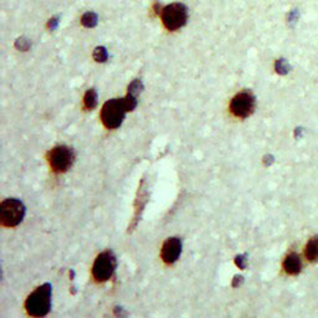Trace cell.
I'll list each match as a JSON object with an SVG mask.
<instances>
[{
	"instance_id": "obj_21",
	"label": "cell",
	"mask_w": 318,
	"mask_h": 318,
	"mask_svg": "<svg viewBox=\"0 0 318 318\" xmlns=\"http://www.w3.org/2000/svg\"><path fill=\"white\" fill-rule=\"evenodd\" d=\"M243 282H244L243 276H235L233 281V287H238V286H240Z\"/></svg>"
},
{
	"instance_id": "obj_7",
	"label": "cell",
	"mask_w": 318,
	"mask_h": 318,
	"mask_svg": "<svg viewBox=\"0 0 318 318\" xmlns=\"http://www.w3.org/2000/svg\"><path fill=\"white\" fill-rule=\"evenodd\" d=\"M255 96L250 91H243L231 100L230 112L238 118H248L255 111Z\"/></svg>"
},
{
	"instance_id": "obj_3",
	"label": "cell",
	"mask_w": 318,
	"mask_h": 318,
	"mask_svg": "<svg viewBox=\"0 0 318 318\" xmlns=\"http://www.w3.org/2000/svg\"><path fill=\"white\" fill-rule=\"evenodd\" d=\"M161 19L167 30L177 31L186 26L188 21V9L182 3L169 4L162 9Z\"/></svg>"
},
{
	"instance_id": "obj_4",
	"label": "cell",
	"mask_w": 318,
	"mask_h": 318,
	"mask_svg": "<svg viewBox=\"0 0 318 318\" xmlns=\"http://www.w3.org/2000/svg\"><path fill=\"white\" fill-rule=\"evenodd\" d=\"M25 216V206L18 199H5L0 204V223L5 228H15Z\"/></svg>"
},
{
	"instance_id": "obj_13",
	"label": "cell",
	"mask_w": 318,
	"mask_h": 318,
	"mask_svg": "<svg viewBox=\"0 0 318 318\" xmlns=\"http://www.w3.org/2000/svg\"><path fill=\"white\" fill-rule=\"evenodd\" d=\"M81 24L87 29H92L95 28V26H97L98 24L97 14L93 13V11H87V13H85L82 15V18H81Z\"/></svg>"
},
{
	"instance_id": "obj_19",
	"label": "cell",
	"mask_w": 318,
	"mask_h": 318,
	"mask_svg": "<svg viewBox=\"0 0 318 318\" xmlns=\"http://www.w3.org/2000/svg\"><path fill=\"white\" fill-rule=\"evenodd\" d=\"M235 263L239 268L241 270H245L246 263H248V258H246V255H238L235 257Z\"/></svg>"
},
{
	"instance_id": "obj_8",
	"label": "cell",
	"mask_w": 318,
	"mask_h": 318,
	"mask_svg": "<svg viewBox=\"0 0 318 318\" xmlns=\"http://www.w3.org/2000/svg\"><path fill=\"white\" fill-rule=\"evenodd\" d=\"M182 240L179 238H169L164 241L163 246H162L161 257L167 265H173L182 254Z\"/></svg>"
},
{
	"instance_id": "obj_18",
	"label": "cell",
	"mask_w": 318,
	"mask_h": 318,
	"mask_svg": "<svg viewBox=\"0 0 318 318\" xmlns=\"http://www.w3.org/2000/svg\"><path fill=\"white\" fill-rule=\"evenodd\" d=\"M298 18H300V11H298V9H293V10L290 11V14H288L287 16L288 24H290L291 26H293L297 23Z\"/></svg>"
},
{
	"instance_id": "obj_6",
	"label": "cell",
	"mask_w": 318,
	"mask_h": 318,
	"mask_svg": "<svg viewBox=\"0 0 318 318\" xmlns=\"http://www.w3.org/2000/svg\"><path fill=\"white\" fill-rule=\"evenodd\" d=\"M116 256L113 255L112 251H105L101 253L96 257L95 262L92 266V276L95 281L97 282H106L113 276L116 270Z\"/></svg>"
},
{
	"instance_id": "obj_11",
	"label": "cell",
	"mask_w": 318,
	"mask_h": 318,
	"mask_svg": "<svg viewBox=\"0 0 318 318\" xmlns=\"http://www.w3.org/2000/svg\"><path fill=\"white\" fill-rule=\"evenodd\" d=\"M306 258L310 262H317L318 261V236H313L306 245L305 250Z\"/></svg>"
},
{
	"instance_id": "obj_9",
	"label": "cell",
	"mask_w": 318,
	"mask_h": 318,
	"mask_svg": "<svg viewBox=\"0 0 318 318\" xmlns=\"http://www.w3.org/2000/svg\"><path fill=\"white\" fill-rule=\"evenodd\" d=\"M148 191H147V186H145V179H142L139 184V188H138L137 198H135L134 201V215H133V220L130 223L129 228H128V231H132L137 228L138 221L140 220V216H142L143 210H144V206L148 201Z\"/></svg>"
},
{
	"instance_id": "obj_16",
	"label": "cell",
	"mask_w": 318,
	"mask_h": 318,
	"mask_svg": "<svg viewBox=\"0 0 318 318\" xmlns=\"http://www.w3.org/2000/svg\"><path fill=\"white\" fill-rule=\"evenodd\" d=\"M93 59H95V61H97V63H105V61H107V49H106L105 46H97V48L95 49V51H93Z\"/></svg>"
},
{
	"instance_id": "obj_5",
	"label": "cell",
	"mask_w": 318,
	"mask_h": 318,
	"mask_svg": "<svg viewBox=\"0 0 318 318\" xmlns=\"http://www.w3.org/2000/svg\"><path fill=\"white\" fill-rule=\"evenodd\" d=\"M48 162L55 173H65L75 162V153L67 145H56L49 152Z\"/></svg>"
},
{
	"instance_id": "obj_22",
	"label": "cell",
	"mask_w": 318,
	"mask_h": 318,
	"mask_svg": "<svg viewBox=\"0 0 318 318\" xmlns=\"http://www.w3.org/2000/svg\"><path fill=\"white\" fill-rule=\"evenodd\" d=\"M263 163H265V166H271V164L273 163V157L272 155H265L263 157Z\"/></svg>"
},
{
	"instance_id": "obj_20",
	"label": "cell",
	"mask_w": 318,
	"mask_h": 318,
	"mask_svg": "<svg viewBox=\"0 0 318 318\" xmlns=\"http://www.w3.org/2000/svg\"><path fill=\"white\" fill-rule=\"evenodd\" d=\"M59 23H60V20H59V18H51L50 20L48 21V24H46V28L49 29V30H51V31H54V30H56V28H58L59 26Z\"/></svg>"
},
{
	"instance_id": "obj_2",
	"label": "cell",
	"mask_w": 318,
	"mask_h": 318,
	"mask_svg": "<svg viewBox=\"0 0 318 318\" xmlns=\"http://www.w3.org/2000/svg\"><path fill=\"white\" fill-rule=\"evenodd\" d=\"M128 112L125 98H112L102 106L101 110V122L107 129H116L122 125Z\"/></svg>"
},
{
	"instance_id": "obj_10",
	"label": "cell",
	"mask_w": 318,
	"mask_h": 318,
	"mask_svg": "<svg viewBox=\"0 0 318 318\" xmlns=\"http://www.w3.org/2000/svg\"><path fill=\"white\" fill-rule=\"evenodd\" d=\"M283 270H285V272L287 275H298L301 272V270H302V261H301L300 256L296 253H292L286 256V258L283 260Z\"/></svg>"
},
{
	"instance_id": "obj_15",
	"label": "cell",
	"mask_w": 318,
	"mask_h": 318,
	"mask_svg": "<svg viewBox=\"0 0 318 318\" xmlns=\"http://www.w3.org/2000/svg\"><path fill=\"white\" fill-rule=\"evenodd\" d=\"M143 88H144V86H143V82L140 80H133L132 82H130V85L128 86V93H130V95L135 96V97H138V96L142 93Z\"/></svg>"
},
{
	"instance_id": "obj_14",
	"label": "cell",
	"mask_w": 318,
	"mask_h": 318,
	"mask_svg": "<svg viewBox=\"0 0 318 318\" xmlns=\"http://www.w3.org/2000/svg\"><path fill=\"white\" fill-rule=\"evenodd\" d=\"M275 70L278 75L283 76V75H287V73L290 72L291 66L290 64L287 63V60H285V59H278V60H276L275 63Z\"/></svg>"
},
{
	"instance_id": "obj_1",
	"label": "cell",
	"mask_w": 318,
	"mask_h": 318,
	"mask_svg": "<svg viewBox=\"0 0 318 318\" xmlns=\"http://www.w3.org/2000/svg\"><path fill=\"white\" fill-rule=\"evenodd\" d=\"M51 308V285L44 283L28 296L25 310L31 317H44Z\"/></svg>"
},
{
	"instance_id": "obj_12",
	"label": "cell",
	"mask_w": 318,
	"mask_h": 318,
	"mask_svg": "<svg viewBox=\"0 0 318 318\" xmlns=\"http://www.w3.org/2000/svg\"><path fill=\"white\" fill-rule=\"evenodd\" d=\"M97 103H98V96L95 88H90V90L86 91L85 96H83V106H85L86 110L92 111L93 108H96Z\"/></svg>"
},
{
	"instance_id": "obj_17",
	"label": "cell",
	"mask_w": 318,
	"mask_h": 318,
	"mask_svg": "<svg viewBox=\"0 0 318 318\" xmlns=\"http://www.w3.org/2000/svg\"><path fill=\"white\" fill-rule=\"evenodd\" d=\"M31 43L26 38H19L15 40V48L20 51H28L30 49Z\"/></svg>"
}]
</instances>
